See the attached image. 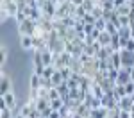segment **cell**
Masks as SVG:
<instances>
[{"instance_id": "1", "label": "cell", "mask_w": 134, "mask_h": 118, "mask_svg": "<svg viewBox=\"0 0 134 118\" xmlns=\"http://www.w3.org/2000/svg\"><path fill=\"white\" fill-rule=\"evenodd\" d=\"M36 31H38V21L31 20V18H27V20H23L21 23H18L20 36H34Z\"/></svg>"}, {"instance_id": "2", "label": "cell", "mask_w": 134, "mask_h": 118, "mask_svg": "<svg viewBox=\"0 0 134 118\" xmlns=\"http://www.w3.org/2000/svg\"><path fill=\"white\" fill-rule=\"evenodd\" d=\"M120 57H122V68H134V52L132 50H127L122 48L120 50Z\"/></svg>"}, {"instance_id": "3", "label": "cell", "mask_w": 134, "mask_h": 118, "mask_svg": "<svg viewBox=\"0 0 134 118\" xmlns=\"http://www.w3.org/2000/svg\"><path fill=\"white\" fill-rule=\"evenodd\" d=\"M131 70L132 68H120V74H118V79H116V84H120V86H125V84H129L131 82Z\"/></svg>"}, {"instance_id": "4", "label": "cell", "mask_w": 134, "mask_h": 118, "mask_svg": "<svg viewBox=\"0 0 134 118\" xmlns=\"http://www.w3.org/2000/svg\"><path fill=\"white\" fill-rule=\"evenodd\" d=\"M9 91H11V79L2 72V77H0V97L7 95Z\"/></svg>"}, {"instance_id": "5", "label": "cell", "mask_w": 134, "mask_h": 118, "mask_svg": "<svg viewBox=\"0 0 134 118\" xmlns=\"http://www.w3.org/2000/svg\"><path fill=\"white\" fill-rule=\"evenodd\" d=\"M118 106H120V109H124V111H132L134 98H132L131 95H125V97H122V98H120Z\"/></svg>"}, {"instance_id": "6", "label": "cell", "mask_w": 134, "mask_h": 118, "mask_svg": "<svg viewBox=\"0 0 134 118\" xmlns=\"http://www.w3.org/2000/svg\"><path fill=\"white\" fill-rule=\"evenodd\" d=\"M20 45L25 50H34V36H20Z\"/></svg>"}, {"instance_id": "7", "label": "cell", "mask_w": 134, "mask_h": 118, "mask_svg": "<svg viewBox=\"0 0 134 118\" xmlns=\"http://www.w3.org/2000/svg\"><path fill=\"white\" fill-rule=\"evenodd\" d=\"M91 118H107L109 116V109H105V107H95V109H91V115H90Z\"/></svg>"}, {"instance_id": "8", "label": "cell", "mask_w": 134, "mask_h": 118, "mask_svg": "<svg viewBox=\"0 0 134 118\" xmlns=\"http://www.w3.org/2000/svg\"><path fill=\"white\" fill-rule=\"evenodd\" d=\"M2 98H4V102H5V106L9 107V109H13V111L16 109V95H14L13 91H9L7 95H4Z\"/></svg>"}, {"instance_id": "9", "label": "cell", "mask_w": 134, "mask_h": 118, "mask_svg": "<svg viewBox=\"0 0 134 118\" xmlns=\"http://www.w3.org/2000/svg\"><path fill=\"white\" fill-rule=\"evenodd\" d=\"M111 40H113V34H109L107 31H102V32H100V36H98V40H97V41L100 43L102 47H109V45H111Z\"/></svg>"}, {"instance_id": "10", "label": "cell", "mask_w": 134, "mask_h": 118, "mask_svg": "<svg viewBox=\"0 0 134 118\" xmlns=\"http://www.w3.org/2000/svg\"><path fill=\"white\" fill-rule=\"evenodd\" d=\"M118 34H120L122 40H131V38H132V29H131V25L120 27V29H118Z\"/></svg>"}, {"instance_id": "11", "label": "cell", "mask_w": 134, "mask_h": 118, "mask_svg": "<svg viewBox=\"0 0 134 118\" xmlns=\"http://www.w3.org/2000/svg\"><path fill=\"white\" fill-rule=\"evenodd\" d=\"M109 63H111V66L113 68H122V57H120V52H114L113 55H111V59H109Z\"/></svg>"}, {"instance_id": "12", "label": "cell", "mask_w": 134, "mask_h": 118, "mask_svg": "<svg viewBox=\"0 0 134 118\" xmlns=\"http://www.w3.org/2000/svg\"><path fill=\"white\" fill-rule=\"evenodd\" d=\"M31 89H40L41 88V75H36V74H32L31 77V86H29Z\"/></svg>"}, {"instance_id": "13", "label": "cell", "mask_w": 134, "mask_h": 118, "mask_svg": "<svg viewBox=\"0 0 134 118\" xmlns=\"http://www.w3.org/2000/svg\"><path fill=\"white\" fill-rule=\"evenodd\" d=\"M50 79H52V82H54V86H61L63 82H64V79H63L61 70H55V72H54V75H52Z\"/></svg>"}, {"instance_id": "14", "label": "cell", "mask_w": 134, "mask_h": 118, "mask_svg": "<svg viewBox=\"0 0 134 118\" xmlns=\"http://www.w3.org/2000/svg\"><path fill=\"white\" fill-rule=\"evenodd\" d=\"M134 7H131L129 4H124V5H120V7H116V13L118 14H122V16H129L131 13H132Z\"/></svg>"}, {"instance_id": "15", "label": "cell", "mask_w": 134, "mask_h": 118, "mask_svg": "<svg viewBox=\"0 0 134 118\" xmlns=\"http://www.w3.org/2000/svg\"><path fill=\"white\" fill-rule=\"evenodd\" d=\"M63 106H64V100H63V98H55V100H50V107H52V109H57V111H59Z\"/></svg>"}, {"instance_id": "16", "label": "cell", "mask_w": 134, "mask_h": 118, "mask_svg": "<svg viewBox=\"0 0 134 118\" xmlns=\"http://www.w3.org/2000/svg\"><path fill=\"white\" fill-rule=\"evenodd\" d=\"M95 5H97V2H95V0H84V4H82V7L88 11V13H91V11L95 9Z\"/></svg>"}, {"instance_id": "17", "label": "cell", "mask_w": 134, "mask_h": 118, "mask_svg": "<svg viewBox=\"0 0 134 118\" xmlns=\"http://www.w3.org/2000/svg\"><path fill=\"white\" fill-rule=\"evenodd\" d=\"M0 118H14V111L9 109V107H5V109L0 111Z\"/></svg>"}, {"instance_id": "18", "label": "cell", "mask_w": 134, "mask_h": 118, "mask_svg": "<svg viewBox=\"0 0 134 118\" xmlns=\"http://www.w3.org/2000/svg\"><path fill=\"white\" fill-rule=\"evenodd\" d=\"M27 18H29V16H27V13H25L23 9H20L18 13H16V16H14L16 23H21V21H23V20H27Z\"/></svg>"}, {"instance_id": "19", "label": "cell", "mask_w": 134, "mask_h": 118, "mask_svg": "<svg viewBox=\"0 0 134 118\" xmlns=\"http://www.w3.org/2000/svg\"><path fill=\"white\" fill-rule=\"evenodd\" d=\"M105 25H107V20H104V18H98V20L95 21V29H98L100 32L105 31Z\"/></svg>"}, {"instance_id": "20", "label": "cell", "mask_w": 134, "mask_h": 118, "mask_svg": "<svg viewBox=\"0 0 134 118\" xmlns=\"http://www.w3.org/2000/svg\"><path fill=\"white\" fill-rule=\"evenodd\" d=\"M91 14L97 18V20H98V18H104V9L100 7V5H95V9L91 11Z\"/></svg>"}, {"instance_id": "21", "label": "cell", "mask_w": 134, "mask_h": 118, "mask_svg": "<svg viewBox=\"0 0 134 118\" xmlns=\"http://www.w3.org/2000/svg\"><path fill=\"white\" fill-rule=\"evenodd\" d=\"M105 31L109 32V34H116V32H118V27L114 25L113 21H107V25H105Z\"/></svg>"}, {"instance_id": "22", "label": "cell", "mask_w": 134, "mask_h": 118, "mask_svg": "<svg viewBox=\"0 0 134 118\" xmlns=\"http://www.w3.org/2000/svg\"><path fill=\"white\" fill-rule=\"evenodd\" d=\"M5 59H7V48L2 45V50H0V64L5 63Z\"/></svg>"}, {"instance_id": "23", "label": "cell", "mask_w": 134, "mask_h": 118, "mask_svg": "<svg viewBox=\"0 0 134 118\" xmlns=\"http://www.w3.org/2000/svg\"><path fill=\"white\" fill-rule=\"evenodd\" d=\"M125 91H127V95H131V97L134 95V82L132 81H131L129 84H125Z\"/></svg>"}, {"instance_id": "24", "label": "cell", "mask_w": 134, "mask_h": 118, "mask_svg": "<svg viewBox=\"0 0 134 118\" xmlns=\"http://www.w3.org/2000/svg\"><path fill=\"white\" fill-rule=\"evenodd\" d=\"M7 18H9V13L4 9V7H0V20H2V21H5Z\"/></svg>"}, {"instance_id": "25", "label": "cell", "mask_w": 134, "mask_h": 118, "mask_svg": "<svg viewBox=\"0 0 134 118\" xmlns=\"http://www.w3.org/2000/svg\"><path fill=\"white\" fill-rule=\"evenodd\" d=\"M48 118H63V116H61V113H59L57 109H52V113L48 115Z\"/></svg>"}, {"instance_id": "26", "label": "cell", "mask_w": 134, "mask_h": 118, "mask_svg": "<svg viewBox=\"0 0 134 118\" xmlns=\"http://www.w3.org/2000/svg\"><path fill=\"white\" fill-rule=\"evenodd\" d=\"M120 118H131V111H120Z\"/></svg>"}, {"instance_id": "27", "label": "cell", "mask_w": 134, "mask_h": 118, "mask_svg": "<svg viewBox=\"0 0 134 118\" xmlns=\"http://www.w3.org/2000/svg\"><path fill=\"white\" fill-rule=\"evenodd\" d=\"M113 2H114V5H116V7H120V5L127 4V0H113Z\"/></svg>"}, {"instance_id": "28", "label": "cell", "mask_w": 134, "mask_h": 118, "mask_svg": "<svg viewBox=\"0 0 134 118\" xmlns=\"http://www.w3.org/2000/svg\"><path fill=\"white\" fill-rule=\"evenodd\" d=\"M70 2H72L73 5H77V7H79V5H82V4H84V0H70Z\"/></svg>"}, {"instance_id": "29", "label": "cell", "mask_w": 134, "mask_h": 118, "mask_svg": "<svg viewBox=\"0 0 134 118\" xmlns=\"http://www.w3.org/2000/svg\"><path fill=\"white\" fill-rule=\"evenodd\" d=\"M55 2H57V5H59V4H64V2H70V0H55Z\"/></svg>"}, {"instance_id": "30", "label": "cell", "mask_w": 134, "mask_h": 118, "mask_svg": "<svg viewBox=\"0 0 134 118\" xmlns=\"http://www.w3.org/2000/svg\"><path fill=\"white\" fill-rule=\"evenodd\" d=\"M131 81H132V82H134V68H132V70H131Z\"/></svg>"}, {"instance_id": "31", "label": "cell", "mask_w": 134, "mask_h": 118, "mask_svg": "<svg viewBox=\"0 0 134 118\" xmlns=\"http://www.w3.org/2000/svg\"><path fill=\"white\" fill-rule=\"evenodd\" d=\"M131 118H134V111H131Z\"/></svg>"}, {"instance_id": "32", "label": "cell", "mask_w": 134, "mask_h": 118, "mask_svg": "<svg viewBox=\"0 0 134 118\" xmlns=\"http://www.w3.org/2000/svg\"><path fill=\"white\" fill-rule=\"evenodd\" d=\"M132 111H134V106H132Z\"/></svg>"}, {"instance_id": "33", "label": "cell", "mask_w": 134, "mask_h": 118, "mask_svg": "<svg viewBox=\"0 0 134 118\" xmlns=\"http://www.w3.org/2000/svg\"><path fill=\"white\" fill-rule=\"evenodd\" d=\"M132 98H134V95H132Z\"/></svg>"}, {"instance_id": "34", "label": "cell", "mask_w": 134, "mask_h": 118, "mask_svg": "<svg viewBox=\"0 0 134 118\" xmlns=\"http://www.w3.org/2000/svg\"><path fill=\"white\" fill-rule=\"evenodd\" d=\"M90 118H91V116H90Z\"/></svg>"}]
</instances>
